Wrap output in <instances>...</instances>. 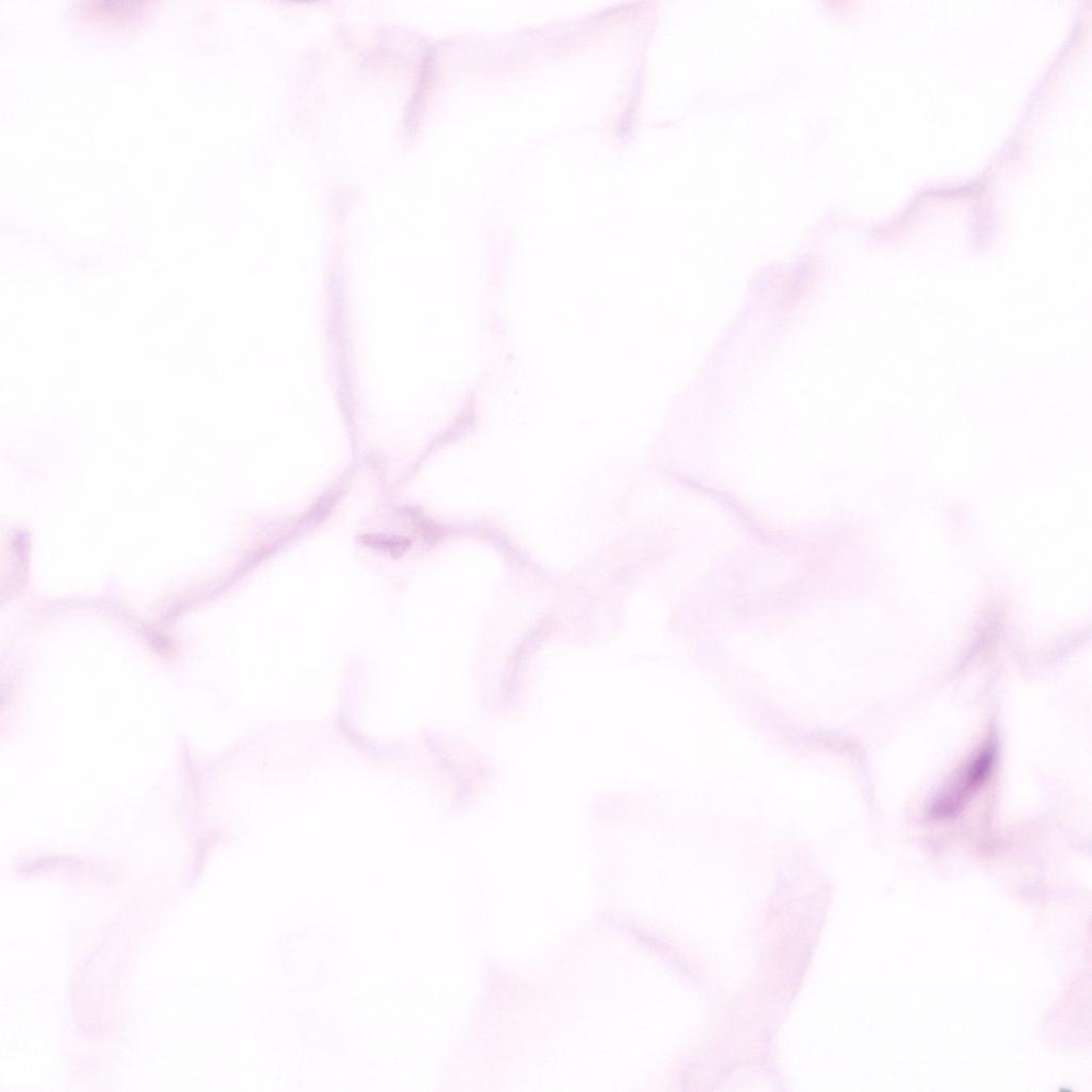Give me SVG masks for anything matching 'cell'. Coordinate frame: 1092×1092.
Here are the masks:
<instances>
[{
    "label": "cell",
    "instance_id": "obj_1",
    "mask_svg": "<svg viewBox=\"0 0 1092 1092\" xmlns=\"http://www.w3.org/2000/svg\"><path fill=\"white\" fill-rule=\"evenodd\" d=\"M997 747L994 742H988L971 760L963 767L937 798L931 814L936 818H947L962 807L965 800L981 788L992 774L996 761Z\"/></svg>",
    "mask_w": 1092,
    "mask_h": 1092
},
{
    "label": "cell",
    "instance_id": "obj_2",
    "mask_svg": "<svg viewBox=\"0 0 1092 1092\" xmlns=\"http://www.w3.org/2000/svg\"><path fill=\"white\" fill-rule=\"evenodd\" d=\"M363 543L373 547L389 550L393 554L404 553L410 546L407 539L399 537L365 536Z\"/></svg>",
    "mask_w": 1092,
    "mask_h": 1092
}]
</instances>
